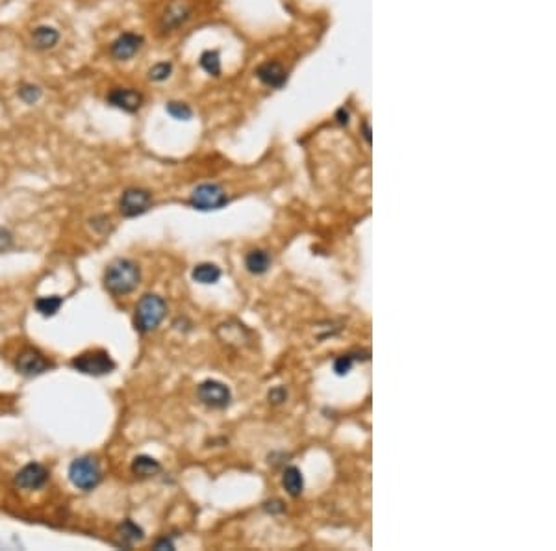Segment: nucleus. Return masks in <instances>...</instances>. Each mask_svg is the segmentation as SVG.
<instances>
[{
  "label": "nucleus",
  "instance_id": "1",
  "mask_svg": "<svg viewBox=\"0 0 556 551\" xmlns=\"http://www.w3.org/2000/svg\"><path fill=\"white\" fill-rule=\"evenodd\" d=\"M139 279H141V273L136 262L128 258H117L106 267L104 286L113 296H127L136 290Z\"/></svg>",
  "mask_w": 556,
  "mask_h": 551
},
{
  "label": "nucleus",
  "instance_id": "2",
  "mask_svg": "<svg viewBox=\"0 0 556 551\" xmlns=\"http://www.w3.org/2000/svg\"><path fill=\"white\" fill-rule=\"evenodd\" d=\"M165 301L156 293H147L136 307V329L139 332L154 331L165 318Z\"/></svg>",
  "mask_w": 556,
  "mask_h": 551
},
{
  "label": "nucleus",
  "instance_id": "3",
  "mask_svg": "<svg viewBox=\"0 0 556 551\" xmlns=\"http://www.w3.org/2000/svg\"><path fill=\"white\" fill-rule=\"evenodd\" d=\"M71 365L76 372L84 373V375H93V377H102V375H108L115 370V362L102 349L84 351L73 359Z\"/></svg>",
  "mask_w": 556,
  "mask_h": 551
},
{
  "label": "nucleus",
  "instance_id": "4",
  "mask_svg": "<svg viewBox=\"0 0 556 551\" xmlns=\"http://www.w3.org/2000/svg\"><path fill=\"white\" fill-rule=\"evenodd\" d=\"M69 479L80 490H93L102 481V470L93 457L75 458L69 466Z\"/></svg>",
  "mask_w": 556,
  "mask_h": 551
},
{
  "label": "nucleus",
  "instance_id": "5",
  "mask_svg": "<svg viewBox=\"0 0 556 551\" xmlns=\"http://www.w3.org/2000/svg\"><path fill=\"white\" fill-rule=\"evenodd\" d=\"M193 208L201 210V212H210V210H219L228 203L225 190L217 184H201L192 192L189 199Z\"/></svg>",
  "mask_w": 556,
  "mask_h": 551
},
{
  "label": "nucleus",
  "instance_id": "6",
  "mask_svg": "<svg viewBox=\"0 0 556 551\" xmlns=\"http://www.w3.org/2000/svg\"><path fill=\"white\" fill-rule=\"evenodd\" d=\"M197 397L210 408H226L232 401V392L219 381H204L198 384Z\"/></svg>",
  "mask_w": 556,
  "mask_h": 551
},
{
  "label": "nucleus",
  "instance_id": "7",
  "mask_svg": "<svg viewBox=\"0 0 556 551\" xmlns=\"http://www.w3.org/2000/svg\"><path fill=\"white\" fill-rule=\"evenodd\" d=\"M152 195L141 188H130L119 199V210L124 217H138L151 208Z\"/></svg>",
  "mask_w": 556,
  "mask_h": 551
},
{
  "label": "nucleus",
  "instance_id": "8",
  "mask_svg": "<svg viewBox=\"0 0 556 551\" xmlns=\"http://www.w3.org/2000/svg\"><path fill=\"white\" fill-rule=\"evenodd\" d=\"M192 13L193 8L187 0H173L163 10L162 19H160V26H162L163 32H174V30L184 26L192 19Z\"/></svg>",
  "mask_w": 556,
  "mask_h": 551
},
{
  "label": "nucleus",
  "instance_id": "9",
  "mask_svg": "<svg viewBox=\"0 0 556 551\" xmlns=\"http://www.w3.org/2000/svg\"><path fill=\"white\" fill-rule=\"evenodd\" d=\"M143 35L136 34V32H122L117 35L115 39L111 41L110 54L119 62L133 58L139 53V48L143 47Z\"/></svg>",
  "mask_w": 556,
  "mask_h": 551
},
{
  "label": "nucleus",
  "instance_id": "10",
  "mask_svg": "<svg viewBox=\"0 0 556 551\" xmlns=\"http://www.w3.org/2000/svg\"><path fill=\"white\" fill-rule=\"evenodd\" d=\"M106 102L127 114H136L143 106V95L132 87H113L106 97Z\"/></svg>",
  "mask_w": 556,
  "mask_h": 551
},
{
  "label": "nucleus",
  "instance_id": "11",
  "mask_svg": "<svg viewBox=\"0 0 556 551\" xmlns=\"http://www.w3.org/2000/svg\"><path fill=\"white\" fill-rule=\"evenodd\" d=\"M48 481V470L39 462H30L23 466L15 476V485L23 490H39Z\"/></svg>",
  "mask_w": 556,
  "mask_h": 551
},
{
  "label": "nucleus",
  "instance_id": "12",
  "mask_svg": "<svg viewBox=\"0 0 556 551\" xmlns=\"http://www.w3.org/2000/svg\"><path fill=\"white\" fill-rule=\"evenodd\" d=\"M17 370L24 377H37L41 373H45L53 364L37 351V349H24L23 353L19 354L17 359Z\"/></svg>",
  "mask_w": 556,
  "mask_h": 551
},
{
  "label": "nucleus",
  "instance_id": "13",
  "mask_svg": "<svg viewBox=\"0 0 556 551\" xmlns=\"http://www.w3.org/2000/svg\"><path fill=\"white\" fill-rule=\"evenodd\" d=\"M32 47L35 48V51H41V53H45V51H53L56 45H58L59 41V32L54 26H48V24H39V26H35L34 30H32Z\"/></svg>",
  "mask_w": 556,
  "mask_h": 551
},
{
  "label": "nucleus",
  "instance_id": "14",
  "mask_svg": "<svg viewBox=\"0 0 556 551\" xmlns=\"http://www.w3.org/2000/svg\"><path fill=\"white\" fill-rule=\"evenodd\" d=\"M256 76L260 78L266 86L271 87H282L288 80V75H286L284 67L277 62H266L261 64L258 69H256Z\"/></svg>",
  "mask_w": 556,
  "mask_h": 551
},
{
  "label": "nucleus",
  "instance_id": "15",
  "mask_svg": "<svg viewBox=\"0 0 556 551\" xmlns=\"http://www.w3.org/2000/svg\"><path fill=\"white\" fill-rule=\"evenodd\" d=\"M245 267L252 275H263L271 267V256L263 249L250 251L249 255L245 256Z\"/></svg>",
  "mask_w": 556,
  "mask_h": 551
},
{
  "label": "nucleus",
  "instance_id": "16",
  "mask_svg": "<svg viewBox=\"0 0 556 551\" xmlns=\"http://www.w3.org/2000/svg\"><path fill=\"white\" fill-rule=\"evenodd\" d=\"M132 471L138 477H152L162 471V464L149 455H139L132 460Z\"/></svg>",
  "mask_w": 556,
  "mask_h": 551
},
{
  "label": "nucleus",
  "instance_id": "17",
  "mask_svg": "<svg viewBox=\"0 0 556 551\" xmlns=\"http://www.w3.org/2000/svg\"><path fill=\"white\" fill-rule=\"evenodd\" d=\"M282 485H284L286 492L297 498L301 496L302 490H304V479H302V473L299 468L295 466H288L282 473Z\"/></svg>",
  "mask_w": 556,
  "mask_h": 551
},
{
  "label": "nucleus",
  "instance_id": "18",
  "mask_svg": "<svg viewBox=\"0 0 556 551\" xmlns=\"http://www.w3.org/2000/svg\"><path fill=\"white\" fill-rule=\"evenodd\" d=\"M117 536L121 540V545H133L139 540H143V529L136 525L132 520H124L117 527Z\"/></svg>",
  "mask_w": 556,
  "mask_h": 551
},
{
  "label": "nucleus",
  "instance_id": "19",
  "mask_svg": "<svg viewBox=\"0 0 556 551\" xmlns=\"http://www.w3.org/2000/svg\"><path fill=\"white\" fill-rule=\"evenodd\" d=\"M193 280L201 284H215L221 279V269L215 264H198L193 269Z\"/></svg>",
  "mask_w": 556,
  "mask_h": 551
},
{
  "label": "nucleus",
  "instance_id": "20",
  "mask_svg": "<svg viewBox=\"0 0 556 551\" xmlns=\"http://www.w3.org/2000/svg\"><path fill=\"white\" fill-rule=\"evenodd\" d=\"M62 305H64V297L59 296L39 297V299L35 301V310H37L41 316L50 318V316H54V314L58 312L59 308H62Z\"/></svg>",
  "mask_w": 556,
  "mask_h": 551
},
{
  "label": "nucleus",
  "instance_id": "21",
  "mask_svg": "<svg viewBox=\"0 0 556 551\" xmlns=\"http://www.w3.org/2000/svg\"><path fill=\"white\" fill-rule=\"evenodd\" d=\"M17 95L19 99L23 100L24 105H37L43 97V89L35 84H30V82H23L21 86L17 87Z\"/></svg>",
  "mask_w": 556,
  "mask_h": 551
},
{
  "label": "nucleus",
  "instance_id": "22",
  "mask_svg": "<svg viewBox=\"0 0 556 551\" xmlns=\"http://www.w3.org/2000/svg\"><path fill=\"white\" fill-rule=\"evenodd\" d=\"M201 67H203L208 75L219 76L221 75V56L217 51H206L201 56Z\"/></svg>",
  "mask_w": 556,
  "mask_h": 551
},
{
  "label": "nucleus",
  "instance_id": "23",
  "mask_svg": "<svg viewBox=\"0 0 556 551\" xmlns=\"http://www.w3.org/2000/svg\"><path fill=\"white\" fill-rule=\"evenodd\" d=\"M165 110L173 119H178V121H189L193 117V110L185 102H178V100H171L165 106Z\"/></svg>",
  "mask_w": 556,
  "mask_h": 551
},
{
  "label": "nucleus",
  "instance_id": "24",
  "mask_svg": "<svg viewBox=\"0 0 556 551\" xmlns=\"http://www.w3.org/2000/svg\"><path fill=\"white\" fill-rule=\"evenodd\" d=\"M149 80L152 82H163L167 80L169 76L173 75V64L171 62H158L149 69Z\"/></svg>",
  "mask_w": 556,
  "mask_h": 551
},
{
  "label": "nucleus",
  "instance_id": "25",
  "mask_svg": "<svg viewBox=\"0 0 556 551\" xmlns=\"http://www.w3.org/2000/svg\"><path fill=\"white\" fill-rule=\"evenodd\" d=\"M353 365H354L353 354H343V356H337V359L334 360V372H336L337 375H347V373L353 370Z\"/></svg>",
  "mask_w": 556,
  "mask_h": 551
},
{
  "label": "nucleus",
  "instance_id": "26",
  "mask_svg": "<svg viewBox=\"0 0 556 551\" xmlns=\"http://www.w3.org/2000/svg\"><path fill=\"white\" fill-rule=\"evenodd\" d=\"M286 399H288V392H286L284 386H275V388L269 392V401H271L272 405H280V403H284Z\"/></svg>",
  "mask_w": 556,
  "mask_h": 551
},
{
  "label": "nucleus",
  "instance_id": "27",
  "mask_svg": "<svg viewBox=\"0 0 556 551\" xmlns=\"http://www.w3.org/2000/svg\"><path fill=\"white\" fill-rule=\"evenodd\" d=\"M12 245H13L12 233H10L8 228H2V226H0V253L12 249Z\"/></svg>",
  "mask_w": 556,
  "mask_h": 551
},
{
  "label": "nucleus",
  "instance_id": "28",
  "mask_svg": "<svg viewBox=\"0 0 556 551\" xmlns=\"http://www.w3.org/2000/svg\"><path fill=\"white\" fill-rule=\"evenodd\" d=\"M154 550H174L173 540L167 539V536H165V539H160L156 544H154Z\"/></svg>",
  "mask_w": 556,
  "mask_h": 551
},
{
  "label": "nucleus",
  "instance_id": "29",
  "mask_svg": "<svg viewBox=\"0 0 556 551\" xmlns=\"http://www.w3.org/2000/svg\"><path fill=\"white\" fill-rule=\"evenodd\" d=\"M336 117H337V121L342 123V125H347L349 123V111L345 110V108H340L336 114Z\"/></svg>",
  "mask_w": 556,
  "mask_h": 551
},
{
  "label": "nucleus",
  "instance_id": "30",
  "mask_svg": "<svg viewBox=\"0 0 556 551\" xmlns=\"http://www.w3.org/2000/svg\"><path fill=\"white\" fill-rule=\"evenodd\" d=\"M364 138L367 143H371V128H369V123H364Z\"/></svg>",
  "mask_w": 556,
  "mask_h": 551
}]
</instances>
